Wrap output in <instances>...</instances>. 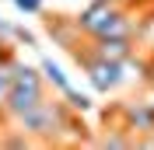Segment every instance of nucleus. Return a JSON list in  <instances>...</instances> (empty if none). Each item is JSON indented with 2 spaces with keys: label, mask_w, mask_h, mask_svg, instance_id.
Listing matches in <instances>:
<instances>
[{
  "label": "nucleus",
  "mask_w": 154,
  "mask_h": 150,
  "mask_svg": "<svg viewBox=\"0 0 154 150\" xmlns=\"http://www.w3.org/2000/svg\"><path fill=\"white\" fill-rule=\"evenodd\" d=\"M38 101H46L42 94V77L32 70V66H14V84H11V94H7V108L11 115H25L28 108H35Z\"/></svg>",
  "instance_id": "1"
},
{
  "label": "nucleus",
  "mask_w": 154,
  "mask_h": 150,
  "mask_svg": "<svg viewBox=\"0 0 154 150\" xmlns=\"http://www.w3.org/2000/svg\"><path fill=\"white\" fill-rule=\"evenodd\" d=\"M18 122H21L25 133H35V136H56L60 126L67 122V112L56 108V105H49V101H38L35 108H28L25 115H18Z\"/></svg>",
  "instance_id": "2"
},
{
  "label": "nucleus",
  "mask_w": 154,
  "mask_h": 150,
  "mask_svg": "<svg viewBox=\"0 0 154 150\" xmlns=\"http://www.w3.org/2000/svg\"><path fill=\"white\" fill-rule=\"evenodd\" d=\"M84 70L88 77H91V84L98 87V91H112L119 80H123V63H112V59L98 56V52H91V56H84Z\"/></svg>",
  "instance_id": "3"
},
{
  "label": "nucleus",
  "mask_w": 154,
  "mask_h": 150,
  "mask_svg": "<svg viewBox=\"0 0 154 150\" xmlns=\"http://www.w3.org/2000/svg\"><path fill=\"white\" fill-rule=\"evenodd\" d=\"M42 74H46V80H49V84H56V87H60V94L70 101V108H77V112H88V108H91V98L77 94L74 87H70V80L63 77V70H60L53 59H42Z\"/></svg>",
  "instance_id": "4"
},
{
  "label": "nucleus",
  "mask_w": 154,
  "mask_h": 150,
  "mask_svg": "<svg viewBox=\"0 0 154 150\" xmlns=\"http://www.w3.org/2000/svg\"><path fill=\"white\" fill-rule=\"evenodd\" d=\"M95 52L112 59V63H126L130 52H133V42L123 35H102V38H95Z\"/></svg>",
  "instance_id": "5"
},
{
  "label": "nucleus",
  "mask_w": 154,
  "mask_h": 150,
  "mask_svg": "<svg viewBox=\"0 0 154 150\" xmlns=\"http://www.w3.org/2000/svg\"><path fill=\"white\" fill-rule=\"evenodd\" d=\"M126 115H130L126 122L130 133H154V105H130Z\"/></svg>",
  "instance_id": "6"
},
{
  "label": "nucleus",
  "mask_w": 154,
  "mask_h": 150,
  "mask_svg": "<svg viewBox=\"0 0 154 150\" xmlns=\"http://www.w3.org/2000/svg\"><path fill=\"white\" fill-rule=\"evenodd\" d=\"M14 59H4L0 63V105H7V94H11V84H14Z\"/></svg>",
  "instance_id": "7"
},
{
  "label": "nucleus",
  "mask_w": 154,
  "mask_h": 150,
  "mask_svg": "<svg viewBox=\"0 0 154 150\" xmlns=\"http://www.w3.org/2000/svg\"><path fill=\"white\" fill-rule=\"evenodd\" d=\"M14 7L28 10V14H38V10H42V0H14Z\"/></svg>",
  "instance_id": "8"
},
{
  "label": "nucleus",
  "mask_w": 154,
  "mask_h": 150,
  "mask_svg": "<svg viewBox=\"0 0 154 150\" xmlns=\"http://www.w3.org/2000/svg\"><path fill=\"white\" fill-rule=\"evenodd\" d=\"M102 147H130V140H126V136H119V133H112V136H105V140H102Z\"/></svg>",
  "instance_id": "9"
},
{
  "label": "nucleus",
  "mask_w": 154,
  "mask_h": 150,
  "mask_svg": "<svg viewBox=\"0 0 154 150\" xmlns=\"http://www.w3.org/2000/svg\"><path fill=\"white\" fill-rule=\"evenodd\" d=\"M7 32H14V28H11V25H7V21H4V18H0V35H7Z\"/></svg>",
  "instance_id": "10"
},
{
  "label": "nucleus",
  "mask_w": 154,
  "mask_h": 150,
  "mask_svg": "<svg viewBox=\"0 0 154 150\" xmlns=\"http://www.w3.org/2000/svg\"><path fill=\"white\" fill-rule=\"evenodd\" d=\"M4 59H11V52H7L4 46H0V63H4Z\"/></svg>",
  "instance_id": "11"
},
{
  "label": "nucleus",
  "mask_w": 154,
  "mask_h": 150,
  "mask_svg": "<svg viewBox=\"0 0 154 150\" xmlns=\"http://www.w3.org/2000/svg\"><path fill=\"white\" fill-rule=\"evenodd\" d=\"M105 4H123V0H105Z\"/></svg>",
  "instance_id": "12"
}]
</instances>
